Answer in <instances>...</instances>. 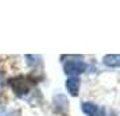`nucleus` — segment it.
<instances>
[{
  "label": "nucleus",
  "mask_w": 120,
  "mask_h": 116,
  "mask_svg": "<svg viewBox=\"0 0 120 116\" xmlns=\"http://www.w3.org/2000/svg\"><path fill=\"white\" fill-rule=\"evenodd\" d=\"M64 69H65L66 74H69L70 77H76V76H78V74H81V73L85 72L86 65L82 61H80V60H70V61H68L65 64V67Z\"/></svg>",
  "instance_id": "1"
},
{
  "label": "nucleus",
  "mask_w": 120,
  "mask_h": 116,
  "mask_svg": "<svg viewBox=\"0 0 120 116\" xmlns=\"http://www.w3.org/2000/svg\"><path fill=\"white\" fill-rule=\"evenodd\" d=\"M10 85H11V88L14 89V92L19 96H24V94L28 93V90H30V85H28L27 80L22 76H19V77H15V78H11L10 80Z\"/></svg>",
  "instance_id": "2"
},
{
  "label": "nucleus",
  "mask_w": 120,
  "mask_h": 116,
  "mask_svg": "<svg viewBox=\"0 0 120 116\" xmlns=\"http://www.w3.org/2000/svg\"><path fill=\"white\" fill-rule=\"evenodd\" d=\"M66 88H68V92L71 96H77L78 90H80V78H77V77L68 78L66 80Z\"/></svg>",
  "instance_id": "3"
},
{
  "label": "nucleus",
  "mask_w": 120,
  "mask_h": 116,
  "mask_svg": "<svg viewBox=\"0 0 120 116\" xmlns=\"http://www.w3.org/2000/svg\"><path fill=\"white\" fill-rule=\"evenodd\" d=\"M104 64L111 67H120V54H108L104 57Z\"/></svg>",
  "instance_id": "4"
},
{
  "label": "nucleus",
  "mask_w": 120,
  "mask_h": 116,
  "mask_svg": "<svg viewBox=\"0 0 120 116\" xmlns=\"http://www.w3.org/2000/svg\"><path fill=\"white\" fill-rule=\"evenodd\" d=\"M82 111L88 116H96L97 115V111H98V107L96 104H93V103H84L82 104Z\"/></svg>",
  "instance_id": "5"
},
{
  "label": "nucleus",
  "mask_w": 120,
  "mask_h": 116,
  "mask_svg": "<svg viewBox=\"0 0 120 116\" xmlns=\"http://www.w3.org/2000/svg\"><path fill=\"white\" fill-rule=\"evenodd\" d=\"M96 116H104V109H103V108H98L97 115H96Z\"/></svg>",
  "instance_id": "6"
},
{
  "label": "nucleus",
  "mask_w": 120,
  "mask_h": 116,
  "mask_svg": "<svg viewBox=\"0 0 120 116\" xmlns=\"http://www.w3.org/2000/svg\"><path fill=\"white\" fill-rule=\"evenodd\" d=\"M0 116H6V111L3 108H0Z\"/></svg>",
  "instance_id": "7"
},
{
  "label": "nucleus",
  "mask_w": 120,
  "mask_h": 116,
  "mask_svg": "<svg viewBox=\"0 0 120 116\" xmlns=\"http://www.w3.org/2000/svg\"><path fill=\"white\" fill-rule=\"evenodd\" d=\"M1 85H3V74L0 73V86H1Z\"/></svg>",
  "instance_id": "8"
}]
</instances>
